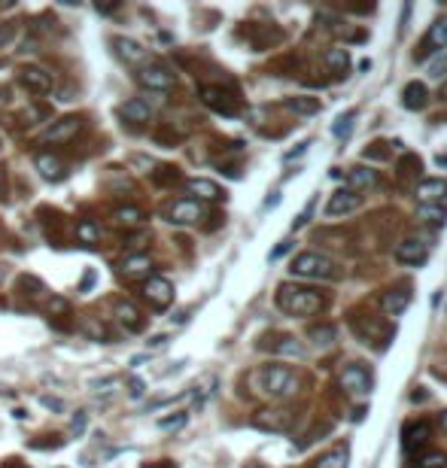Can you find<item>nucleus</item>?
Wrapping results in <instances>:
<instances>
[{
    "label": "nucleus",
    "mask_w": 447,
    "mask_h": 468,
    "mask_svg": "<svg viewBox=\"0 0 447 468\" xmlns=\"http://www.w3.org/2000/svg\"><path fill=\"white\" fill-rule=\"evenodd\" d=\"M253 387H255V392H262L265 399H289L298 392L301 380L289 365H265V368L253 374Z\"/></svg>",
    "instance_id": "obj_1"
},
{
    "label": "nucleus",
    "mask_w": 447,
    "mask_h": 468,
    "mask_svg": "<svg viewBox=\"0 0 447 468\" xmlns=\"http://www.w3.org/2000/svg\"><path fill=\"white\" fill-rule=\"evenodd\" d=\"M277 307L283 314L289 316H314L323 310V295H319L316 289H307V286H295V283H283L277 289Z\"/></svg>",
    "instance_id": "obj_2"
},
{
    "label": "nucleus",
    "mask_w": 447,
    "mask_h": 468,
    "mask_svg": "<svg viewBox=\"0 0 447 468\" xmlns=\"http://www.w3.org/2000/svg\"><path fill=\"white\" fill-rule=\"evenodd\" d=\"M292 277H307V280H328L335 274V262L319 253H298L289 265Z\"/></svg>",
    "instance_id": "obj_3"
},
{
    "label": "nucleus",
    "mask_w": 447,
    "mask_h": 468,
    "mask_svg": "<svg viewBox=\"0 0 447 468\" xmlns=\"http://www.w3.org/2000/svg\"><path fill=\"white\" fill-rule=\"evenodd\" d=\"M292 423H295V414L289 408H265L253 417V426L262 432H289Z\"/></svg>",
    "instance_id": "obj_4"
},
{
    "label": "nucleus",
    "mask_w": 447,
    "mask_h": 468,
    "mask_svg": "<svg viewBox=\"0 0 447 468\" xmlns=\"http://www.w3.org/2000/svg\"><path fill=\"white\" fill-rule=\"evenodd\" d=\"M341 387L347 392H353V396H368V392L374 389V377L362 362H353L341 371Z\"/></svg>",
    "instance_id": "obj_5"
},
{
    "label": "nucleus",
    "mask_w": 447,
    "mask_h": 468,
    "mask_svg": "<svg viewBox=\"0 0 447 468\" xmlns=\"http://www.w3.org/2000/svg\"><path fill=\"white\" fill-rule=\"evenodd\" d=\"M168 219L173 225H195L204 219V207H201V201H195V198H180L168 207Z\"/></svg>",
    "instance_id": "obj_6"
},
{
    "label": "nucleus",
    "mask_w": 447,
    "mask_h": 468,
    "mask_svg": "<svg viewBox=\"0 0 447 468\" xmlns=\"http://www.w3.org/2000/svg\"><path fill=\"white\" fill-rule=\"evenodd\" d=\"M137 82H140L143 88H152V91H168L173 86V73L164 67V64H146L137 73Z\"/></svg>",
    "instance_id": "obj_7"
},
{
    "label": "nucleus",
    "mask_w": 447,
    "mask_h": 468,
    "mask_svg": "<svg viewBox=\"0 0 447 468\" xmlns=\"http://www.w3.org/2000/svg\"><path fill=\"white\" fill-rule=\"evenodd\" d=\"M18 82L34 91V95H49L52 91V73H46L43 67H36V64H25L22 70H18Z\"/></svg>",
    "instance_id": "obj_8"
},
{
    "label": "nucleus",
    "mask_w": 447,
    "mask_h": 468,
    "mask_svg": "<svg viewBox=\"0 0 447 468\" xmlns=\"http://www.w3.org/2000/svg\"><path fill=\"white\" fill-rule=\"evenodd\" d=\"M429 441V423L426 420H417V423H408L401 429V450L408 456H417Z\"/></svg>",
    "instance_id": "obj_9"
},
{
    "label": "nucleus",
    "mask_w": 447,
    "mask_h": 468,
    "mask_svg": "<svg viewBox=\"0 0 447 468\" xmlns=\"http://www.w3.org/2000/svg\"><path fill=\"white\" fill-rule=\"evenodd\" d=\"M143 295H146V301H149L152 307L164 310L173 301V286L164 277H149L143 283Z\"/></svg>",
    "instance_id": "obj_10"
},
{
    "label": "nucleus",
    "mask_w": 447,
    "mask_h": 468,
    "mask_svg": "<svg viewBox=\"0 0 447 468\" xmlns=\"http://www.w3.org/2000/svg\"><path fill=\"white\" fill-rule=\"evenodd\" d=\"M79 128H82V116H64L61 122H55L49 131L43 134V140L46 143H67L79 134Z\"/></svg>",
    "instance_id": "obj_11"
},
{
    "label": "nucleus",
    "mask_w": 447,
    "mask_h": 468,
    "mask_svg": "<svg viewBox=\"0 0 447 468\" xmlns=\"http://www.w3.org/2000/svg\"><path fill=\"white\" fill-rule=\"evenodd\" d=\"M359 207V195L350 189H338L332 198H328V204H326V216L328 219H338V216H347V213H353V210Z\"/></svg>",
    "instance_id": "obj_12"
},
{
    "label": "nucleus",
    "mask_w": 447,
    "mask_h": 468,
    "mask_svg": "<svg viewBox=\"0 0 447 468\" xmlns=\"http://www.w3.org/2000/svg\"><path fill=\"white\" fill-rule=\"evenodd\" d=\"M429 255V243H423L420 237H408V241H401L396 246V259L401 265H423Z\"/></svg>",
    "instance_id": "obj_13"
},
{
    "label": "nucleus",
    "mask_w": 447,
    "mask_h": 468,
    "mask_svg": "<svg viewBox=\"0 0 447 468\" xmlns=\"http://www.w3.org/2000/svg\"><path fill=\"white\" fill-rule=\"evenodd\" d=\"M201 98H204V104H207V107H213L216 113H225V116H234V113H237L234 98L228 95V91H222V88L204 86V88H201Z\"/></svg>",
    "instance_id": "obj_14"
},
{
    "label": "nucleus",
    "mask_w": 447,
    "mask_h": 468,
    "mask_svg": "<svg viewBox=\"0 0 447 468\" xmlns=\"http://www.w3.org/2000/svg\"><path fill=\"white\" fill-rule=\"evenodd\" d=\"M122 277L125 280H149L152 277V259L143 255V253L128 255V259L122 262Z\"/></svg>",
    "instance_id": "obj_15"
},
{
    "label": "nucleus",
    "mask_w": 447,
    "mask_h": 468,
    "mask_svg": "<svg viewBox=\"0 0 447 468\" xmlns=\"http://www.w3.org/2000/svg\"><path fill=\"white\" fill-rule=\"evenodd\" d=\"M420 204H444L447 201V180H423L417 186Z\"/></svg>",
    "instance_id": "obj_16"
},
{
    "label": "nucleus",
    "mask_w": 447,
    "mask_h": 468,
    "mask_svg": "<svg viewBox=\"0 0 447 468\" xmlns=\"http://www.w3.org/2000/svg\"><path fill=\"white\" fill-rule=\"evenodd\" d=\"M113 310H116V319L128 328V332H140L143 323H146L143 314L131 305V301H116V307H113Z\"/></svg>",
    "instance_id": "obj_17"
},
{
    "label": "nucleus",
    "mask_w": 447,
    "mask_h": 468,
    "mask_svg": "<svg viewBox=\"0 0 447 468\" xmlns=\"http://www.w3.org/2000/svg\"><path fill=\"white\" fill-rule=\"evenodd\" d=\"M119 58H122L125 64H143L146 61V49L137 40H128V36H116L113 40Z\"/></svg>",
    "instance_id": "obj_18"
},
{
    "label": "nucleus",
    "mask_w": 447,
    "mask_h": 468,
    "mask_svg": "<svg viewBox=\"0 0 447 468\" xmlns=\"http://www.w3.org/2000/svg\"><path fill=\"white\" fill-rule=\"evenodd\" d=\"M119 116L125 119V122H131V125H143V122H149V104L140 98H131V100H125L122 107H119Z\"/></svg>",
    "instance_id": "obj_19"
},
{
    "label": "nucleus",
    "mask_w": 447,
    "mask_h": 468,
    "mask_svg": "<svg viewBox=\"0 0 447 468\" xmlns=\"http://www.w3.org/2000/svg\"><path fill=\"white\" fill-rule=\"evenodd\" d=\"M34 164H36V171H40L46 180H64V173H67V171H64V161L58 159V155H52V152H40L34 159Z\"/></svg>",
    "instance_id": "obj_20"
},
{
    "label": "nucleus",
    "mask_w": 447,
    "mask_h": 468,
    "mask_svg": "<svg viewBox=\"0 0 447 468\" xmlns=\"http://www.w3.org/2000/svg\"><path fill=\"white\" fill-rule=\"evenodd\" d=\"M426 100H429V91L423 82H408L405 91H401V107H408V109H423Z\"/></svg>",
    "instance_id": "obj_21"
},
{
    "label": "nucleus",
    "mask_w": 447,
    "mask_h": 468,
    "mask_svg": "<svg viewBox=\"0 0 447 468\" xmlns=\"http://www.w3.org/2000/svg\"><path fill=\"white\" fill-rule=\"evenodd\" d=\"M408 305H411V295L408 292H387V295H383V301H380V307H383V314L387 316H401L408 310Z\"/></svg>",
    "instance_id": "obj_22"
},
{
    "label": "nucleus",
    "mask_w": 447,
    "mask_h": 468,
    "mask_svg": "<svg viewBox=\"0 0 447 468\" xmlns=\"http://www.w3.org/2000/svg\"><path fill=\"white\" fill-rule=\"evenodd\" d=\"M186 189L192 192V195H198L201 201H219V198H225V192L219 189L216 182H210V180H189Z\"/></svg>",
    "instance_id": "obj_23"
},
{
    "label": "nucleus",
    "mask_w": 447,
    "mask_h": 468,
    "mask_svg": "<svg viewBox=\"0 0 447 468\" xmlns=\"http://www.w3.org/2000/svg\"><path fill=\"white\" fill-rule=\"evenodd\" d=\"M417 216L423 219V222H429V225L441 228V225H444V219H447V207H444V204H420Z\"/></svg>",
    "instance_id": "obj_24"
},
{
    "label": "nucleus",
    "mask_w": 447,
    "mask_h": 468,
    "mask_svg": "<svg viewBox=\"0 0 447 468\" xmlns=\"http://www.w3.org/2000/svg\"><path fill=\"white\" fill-rule=\"evenodd\" d=\"M18 289H22V295L27 298V305H40V298L46 295V286L36 277H22L18 280Z\"/></svg>",
    "instance_id": "obj_25"
},
{
    "label": "nucleus",
    "mask_w": 447,
    "mask_h": 468,
    "mask_svg": "<svg viewBox=\"0 0 447 468\" xmlns=\"http://www.w3.org/2000/svg\"><path fill=\"white\" fill-rule=\"evenodd\" d=\"M347 182H350L356 192H362V189H371L374 182H378V173H374L371 168H353L350 177H347Z\"/></svg>",
    "instance_id": "obj_26"
},
{
    "label": "nucleus",
    "mask_w": 447,
    "mask_h": 468,
    "mask_svg": "<svg viewBox=\"0 0 447 468\" xmlns=\"http://www.w3.org/2000/svg\"><path fill=\"white\" fill-rule=\"evenodd\" d=\"M286 109H292V113H298V116H316L319 113V100L316 98H289Z\"/></svg>",
    "instance_id": "obj_27"
},
{
    "label": "nucleus",
    "mask_w": 447,
    "mask_h": 468,
    "mask_svg": "<svg viewBox=\"0 0 447 468\" xmlns=\"http://www.w3.org/2000/svg\"><path fill=\"white\" fill-rule=\"evenodd\" d=\"M113 222L116 225H125V228H137L143 222V210H137V207H119L116 213H113Z\"/></svg>",
    "instance_id": "obj_28"
},
{
    "label": "nucleus",
    "mask_w": 447,
    "mask_h": 468,
    "mask_svg": "<svg viewBox=\"0 0 447 468\" xmlns=\"http://www.w3.org/2000/svg\"><path fill=\"white\" fill-rule=\"evenodd\" d=\"M347 460H350V450H347V444L335 447L332 453H326L323 460L316 462V468H347Z\"/></svg>",
    "instance_id": "obj_29"
},
{
    "label": "nucleus",
    "mask_w": 447,
    "mask_h": 468,
    "mask_svg": "<svg viewBox=\"0 0 447 468\" xmlns=\"http://www.w3.org/2000/svg\"><path fill=\"white\" fill-rule=\"evenodd\" d=\"M426 46H447V18H438V22L429 27V36H426Z\"/></svg>",
    "instance_id": "obj_30"
},
{
    "label": "nucleus",
    "mask_w": 447,
    "mask_h": 468,
    "mask_svg": "<svg viewBox=\"0 0 447 468\" xmlns=\"http://www.w3.org/2000/svg\"><path fill=\"white\" fill-rule=\"evenodd\" d=\"M79 332L88 335V337H95V341H100V337H109L104 323H98V319H91V316H82L79 319Z\"/></svg>",
    "instance_id": "obj_31"
},
{
    "label": "nucleus",
    "mask_w": 447,
    "mask_h": 468,
    "mask_svg": "<svg viewBox=\"0 0 447 468\" xmlns=\"http://www.w3.org/2000/svg\"><path fill=\"white\" fill-rule=\"evenodd\" d=\"M326 61H328V67H332L335 73H347V67H350V58H347V52L338 49V46L326 52Z\"/></svg>",
    "instance_id": "obj_32"
},
{
    "label": "nucleus",
    "mask_w": 447,
    "mask_h": 468,
    "mask_svg": "<svg viewBox=\"0 0 447 468\" xmlns=\"http://www.w3.org/2000/svg\"><path fill=\"white\" fill-rule=\"evenodd\" d=\"M353 119H356V113L350 109V113H341L335 119V125H332V134L338 137V140H347V134H350V128H353Z\"/></svg>",
    "instance_id": "obj_33"
},
{
    "label": "nucleus",
    "mask_w": 447,
    "mask_h": 468,
    "mask_svg": "<svg viewBox=\"0 0 447 468\" xmlns=\"http://www.w3.org/2000/svg\"><path fill=\"white\" fill-rule=\"evenodd\" d=\"M18 34V25L15 22H0V49H9Z\"/></svg>",
    "instance_id": "obj_34"
},
{
    "label": "nucleus",
    "mask_w": 447,
    "mask_h": 468,
    "mask_svg": "<svg viewBox=\"0 0 447 468\" xmlns=\"http://www.w3.org/2000/svg\"><path fill=\"white\" fill-rule=\"evenodd\" d=\"M76 237H79V241H86V243L98 241V237H100V225H95V222H79V225H76Z\"/></svg>",
    "instance_id": "obj_35"
},
{
    "label": "nucleus",
    "mask_w": 447,
    "mask_h": 468,
    "mask_svg": "<svg viewBox=\"0 0 447 468\" xmlns=\"http://www.w3.org/2000/svg\"><path fill=\"white\" fill-rule=\"evenodd\" d=\"M46 310H49L52 316H67L70 314V305L64 298H58V295H52L49 301H46Z\"/></svg>",
    "instance_id": "obj_36"
},
{
    "label": "nucleus",
    "mask_w": 447,
    "mask_h": 468,
    "mask_svg": "<svg viewBox=\"0 0 447 468\" xmlns=\"http://www.w3.org/2000/svg\"><path fill=\"white\" fill-rule=\"evenodd\" d=\"M332 337H335V328H310V341H314L316 347H326V344H332Z\"/></svg>",
    "instance_id": "obj_37"
},
{
    "label": "nucleus",
    "mask_w": 447,
    "mask_h": 468,
    "mask_svg": "<svg viewBox=\"0 0 447 468\" xmlns=\"http://www.w3.org/2000/svg\"><path fill=\"white\" fill-rule=\"evenodd\" d=\"M274 350L286 356H301V344H295V337H280V344H274Z\"/></svg>",
    "instance_id": "obj_38"
},
{
    "label": "nucleus",
    "mask_w": 447,
    "mask_h": 468,
    "mask_svg": "<svg viewBox=\"0 0 447 468\" xmlns=\"http://www.w3.org/2000/svg\"><path fill=\"white\" fill-rule=\"evenodd\" d=\"M177 177H180V173H177V168H159V171L152 173V180L159 182V186H168V182H173Z\"/></svg>",
    "instance_id": "obj_39"
},
{
    "label": "nucleus",
    "mask_w": 447,
    "mask_h": 468,
    "mask_svg": "<svg viewBox=\"0 0 447 468\" xmlns=\"http://www.w3.org/2000/svg\"><path fill=\"white\" fill-rule=\"evenodd\" d=\"M444 465H447V456L444 453H429V456L420 460L417 468H444Z\"/></svg>",
    "instance_id": "obj_40"
},
{
    "label": "nucleus",
    "mask_w": 447,
    "mask_h": 468,
    "mask_svg": "<svg viewBox=\"0 0 447 468\" xmlns=\"http://www.w3.org/2000/svg\"><path fill=\"white\" fill-rule=\"evenodd\" d=\"M182 423H186V414H177V417H168V420H161V429H180Z\"/></svg>",
    "instance_id": "obj_41"
},
{
    "label": "nucleus",
    "mask_w": 447,
    "mask_h": 468,
    "mask_svg": "<svg viewBox=\"0 0 447 468\" xmlns=\"http://www.w3.org/2000/svg\"><path fill=\"white\" fill-rule=\"evenodd\" d=\"M292 250V241H280V246H274V253H271V262H277L280 255H286Z\"/></svg>",
    "instance_id": "obj_42"
},
{
    "label": "nucleus",
    "mask_w": 447,
    "mask_h": 468,
    "mask_svg": "<svg viewBox=\"0 0 447 468\" xmlns=\"http://www.w3.org/2000/svg\"><path fill=\"white\" fill-rule=\"evenodd\" d=\"M441 70H447V58H438L429 64V73H432V76H441Z\"/></svg>",
    "instance_id": "obj_43"
},
{
    "label": "nucleus",
    "mask_w": 447,
    "mask_h": 468,
    "mask_svg": "<svg viewBox=\"0 0 447 468\" xmlns=\"http://www.w3.org/2000/svg\"><path fill=\"white\" fill-rule=\"evenodd\" d=\"M128 387H131V396H134V399L143 396V380H140V377H131V383H128Z\"/></svg>",
    "instance_id": "obj_44"
},
{
    "label": "nucleus",
    "mask_w": 447,
    "mask_h": 468,
    "mask_svg": "<svg viewBox=\"0 0 447 468\" xmlns=\"http://www.w3.org/2000/svg\"><path fill=\"white\" fill-rule=\"evenodd\" d=\"M307 146H310V143H298V146H295V149H292V152H286V161H292V159H298V155H301V152H307Z\"/></svg>",
    "instance_id": "obj_45"
},
{
    "label": "nucleus",
    "mask_w": 447,
    "mask_h": 468,
    "mask_svg": "<svg viewBox=\"0 0 447 468\" xmlns=\"http://www.w3.org/2000/svg\"><path fill=\"white\" fill-rule=\"evenodd\" d=\"M82 429H86V414H76V417H73V432H82Z\"/></svg>",
    "instance_id": "obj_46"
},
{
    "label": "nucleus",
    "mask_w": 447,
    "mask_h": 468,
    "mask_svg": "<svg viewBox=\"0 0 447 468\" xmlns=\"http://www.w3.org/2000/svg\"><path fill=\"white\" fill-rule=\"evenodd\" d=\"M43 405L46 408H52V410H61L64 405H61V399H49V396H43Z\"/></svg>",
    "instance_id": "obj_47"
},
{
    "label": "nucleus",
    "mask_w": 447,
    "mask_h": 468,
    "mask_svg": "<svg viewBox=\"0 0 447 468\" xmlns=\"http://www.w3.org/2000/svg\"><path fill=\"white\" fill-rule=\"evenodd\" d=\"M91 283H95V271H88V274H86V280H82V292H86V289L91 286Z\"/></svg>",
    "instance_id": "obj_48"
},
{
    "label": "nucleus",
    "mask_w": 447,
    "mask_h": 468,
    "mask_svg": "<svg viewBox=\"0 0 447 468\" xmlns=\"http://www.w3.org/2000/svg\"><path fill=\"white\" fill-rule=\"evenodd\" d=\"M307 219H310V207H307V210H305V213H301V216L295 219V228H301V225H305V222H307Z\"/></svg>",
    "instance_id": "obj_49"
},
{
    "label": "nucleus",
    "mask_w": 447,
    "mask_h": 468,
    "mask_svg": "<svg viewBox=\"0 0 447 468\" xmlns=\"http://www.w3.org/2000/svg\"><path fill=\"white\" fill-rule=\"evenodd\" d=\"M164 341H168V337L159 335V337H152V341H149V347H164Z\"/></svg>",
    "instance_id": "obj_50"
},
{
    "label": "nucleus",
    "mask_w": 447,
    "mask_h": 468,
    "mask_svg": "<svg viewBox=\"0 0 447 468\" xmlns=\"http://www.w3.org/2000/svg\"><path fill=\"white\" fill-rule=\"evenodd\" d=\"M441 429H444V432H447V410H444V414H441Z\"/></svg>",
    "instance_id": "obj_51"
},
{
    "label": "nucleus",
    "mask_w": 447,
    "mask_h": 468,
    "mask_svg": "<svg viewBox=\"0 0 447 468\" xmlns=\"http://www.w3.org/2000/svg\"><path fill=\"white\" fill-rule=\"evenodd\" d=\"M441 98L447 100V82H444V86H441Z\"/></svg>",
    "instance_id": "obj_52"
},
{
    "label": "nucleus",
    "mask_w": 447,
    "mask_h": 468,
    "mask_svg": "<svg viewBox=\"0 0 447 468\" xmlns=\"http://www.w3.org/2000/svg\"><path fill=\"white\" fill-rule=\"evenodd\" d=\"M6 468H25V465H18V462H15V460H13V462H9V465H6Z\"/></svg>",
    "instance_id": "obj_53"
},
{
    "label": "nucleus",
    "mask_w": 447,
    "mask_h": 468,
    "mask_svg": "<svg viewBox=\"0 0 447 468\" xmlns=\"http://www.w3.org/2000/svg\"><path fill=\"white\" fill-rule=\"evenodd\" d=\"M4 277H6V271H4V265H0V283H4Z\"/></svg>",
    "instance_id": "obj_54"
},
{
    "label": "nucleus",
    "mask_w": 447,
    "mask_h": 468,
    "mask_svg": "<svg viewBox=\"0 0 447 468\" xmlns=\"http://www.w3.org/2000/svg\"><path fill=\"white\" fill-rule=\"evenodd\" d=\"M152 468H173V465H152Z\"/></svg>",
    "instance_id": "obj_55"
},
{
    "label": "nucleus",
    "mask_w": 447,
    "mask_h": 468,
    "mask_svg": "<svg viewBox=\"0 0 447 468\" xmlns=\"http://www.w3.org/2000/svg\"><path fill=\"white\" fill-rule=\"evenodd\" d=\"M246 468H262V465H246Z\"/></svg>",
    "instance_id": "obj_56"
},
{
    "label": "nucleus",
    "mask_w": 447,
    "mask_h": 468,
    "mask_svg": "<svg viewBox=\"0 0 447 468\" xmlns=\"http://www.w3.org/2000/svg\"><path fill=\"white\" fill-rule=\"evenodd\" d=\"M0 146H4V140H0Z\"/></svg>",
    "instance_id": "obj_57"
}]
</instances>
